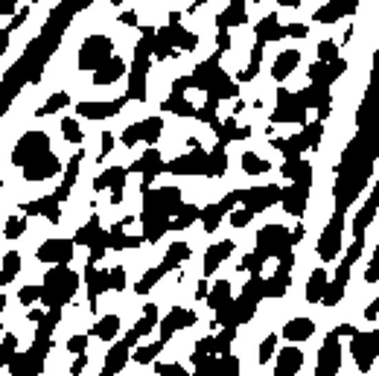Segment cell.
<instances>
[{
    "instance_id": "1",
    "label": "cell",
    "mask_w": 379,
    "mask_h": 376,
    "mask_svg": "<svg viewBox=\"0 0 379 376\" xmlns=\"http://www.w3.org/2000/svg\"><path fill=\"white\" fill-rule=\"evenodd\" d=\"M44 283V295H41V307H67V303L76 298V292L82 289V274L70 269V263H56L44 272L41 277Z\"/></svg>"
},
{
    "instance_id": "2",
    "label": "cell",
    "mask_w": 379,
    "mask_h": 376,
    "mask_svg": "<svg viewBox=\"0 0 379 376\" xmlns=\"http://www.w3.org/2000/svg\"><path fill=\"white\" fill-rule=\"evenodd\" d=\"M114 38L111 35H102V32H94V35H88L82 44H79V53H76V67H79V74H85V76H91V74H96L108 58L114 56Z\"/></svg>"
},
{
    "instance_id": "3",
    "label": "cell",
    "mask_w": 379,
    "mask_h": 376,
    "mask_svg": "<svg viewBox=\"0 0 379 376\" xmlns=\"http://www.w3.org/2000/svg\"><path fill=\"white\" fill-rule=\"evenodd\" d=\"M345 222H347V213L333 208L329 219L324 222L321 230H318L315 254L321 263H336V257L341 254V245H345Z\"/></svg>"
},
{
    "instance_id": "4",
    "label": "cell",
    "mask_w": 379,
    "mask_h": 376,
    "mask_svg": "<svg viewBox=\"0 0 379 376\" xmlns=\"http://www.w3.org/2000/svg\"><path fill=\"white\" fill-rule=\"evenodd\" d=\"M47 152H53V143H50V135H47V131H41V129L23 131V135L15 140V146H12V166L23 169L27 164H32L35 157H41Z\"/></svg>"
},
{
    "instance_id": "5",
    "label": "cell",
    "mask_w": 379,
    "mask_h": 376,
    "mask_svg": "<svg viewBox=\"0 0 379 376\" xmlns=\"http://www.w3.org/2000/svg\"><path fill=\"white\" fill-rule=\"evenodd\" d=\"M341 359H345V347H341V335L336 330H327L318 347L315 359V373L312 376H336L341 373Z\"/></svg>"
},
{
    "instance_id": "6",
    "label": "cell",
    "mask_w": 379,
    "mask_h": 376,
    "mask_svg": "<svg viewBox=\"0 0 379 376\" xmlns=\"http://www.w3.org/2000/svg\"><path fill=\"white\" fill-rule=\"evenodd\" d=\"M350 356L356 359L359 373H373V362L379 359V333L373 330H356L350 335Z\"/></svg>"
},
{
    "instance_id": "7",
    "label": "cell",
    "mask_w": 379,
    "mask_h": 376,
    "mask_svg": "<svg viewBox=\"0 0 379 376\" xmlns=\"http://www.w3.org/2000/svg\"><path fill=\"white\" fill-rule=\"evenodd\" d=\"M76 239L73 236H47L39 248H35V260L41 265H56V263H73L76 257Z\"/></svg>"
},
{
    "instance_id": "8",
    "label": "cell",
    "mask_w": 379,
    "mask_h": 376,
    "mask_svg": "<svg viewBox=\"0 0 379 376\" xmlns=\"http://www.w3.org/2000/svg\"><path fill=\"white\" fill-rule=\"evenodd\" d=\"M21 175H23L27 184H44V181H53L56 175H65V164L56 152H47L41 157H35L32 164L23 166Z\"/></svg>"
},
{
    "instance_id": "9",
    "label": "cell",
    "mask_w": 379,
    "mask_h": 376,
    "mask_svg": "<svg viewBox=\"0 0 379 376\" xmlns=\"http://www.w3.org/2000/svg\"><path fill=\"white\" fill-rule=\"evenodd\" d=\"M301 65H303V53H301L298 41L286 38V41H283V50L277 53V58L272 62V67H268V76H272L277 85H283Z\"/></svg>"
},
{
    "instance_id": "10",
    "label": "cell",
    "mask_w": 379,
    "mask_h": 376,
    "mask_svg": "<svg viewBox=\"0 0 379 376\" xmlns=\"http://www.w3.org/2000/svg\"><path fill=\"white\" fill-rule=\"evenodd\" d=\"M310 196H312V184H301V181H289V187H283V199L280 208L292 219H303L310 213Z\"/></svg>"
},
{
    "instance_id": "11",
    "label": "cell",
    "mask_w": 379,
    "mask_h": 376,
    "mask_svg": "<svg viewBox=\"0 0 379 376\" xmlns=\"http://www.w3.org/2000/svg\"><path fill=\"white\" fill-rule=\"evenodd\" d=\"M234 251H237V239H234V236H222V239L210 242V245H207V251L202 254V274H204V277L219 274L222 263L234 257Z\"/></svg>"
},
{
    "instance_id": "12",
    "label": "cell",
    "mask_w": 379,
    "mask_h": 376,
    "mask_svg": "<svg viewBox=\"0 0 379 376\" xmlns=\"http://www.w3.org/2000/svg\"><path fill=\"white\" fill-rule=\"evenodd\" d=\"M303 362H307V350L289 342L286 347H280L277 353H274L272 373L274 376H298L303 371Z\"/></svg>"
},
{
    "instance_id": "13",
    "label": "cell",
    "mask_w": 379,
    "mask_h": 376,
    "mask_svg": "<svg viewBox=\"0 0 379 376\" xmlns=\"http://www.w3.org/2000/svg\"><path fill=\"white\" fill-rule=\"evenodd\" d=\"M315 333H318V321L312 318V315H292V318H286L283 327H280V335L292 344L310 342Z\"/></svg>"
},
{
    "instance_id": "14",
    "label": "cell",
    "mask_w": 379,
    "mask_h": 376,
    "mask_svg": "<svg viewBox=\"0 0 379 376\" xmlns=\"http://www.w3.org/2000/svg\"><path fill=\"white\" fill-rule=\"evenodd\" d=\"M129 76V62L123 56H111L108 62L96 70V74H91V82L96 85V88H114V85H120Z\"/></svg>"
},
{
    "instance_id": "15",
    "label": "cell",
    "mask_w": 379,
    "mask_h": 376,
    "mask_svg": "<svg viewBox=\"0 0 379 376\" xmlns=\"http://www.w3.org/2000/svg\"><path fill=\"white\" fill-rule=\"evenodd\" d=\"M129 362H131V344L126 342V338L111 342V347H108V353H105V362H102L100 376H117V373H123V371L129 368Z\"/></svg>"
},
{
    "instance_id": "16",
    "label": "cell",
    "mask_w": 379,
    "mask_h": 376,
    "mask_svg": "<svg viewBox=\"0 0 379 376\" xmlns=\"http://www.w3.org/2000/svg\"><path fill=\"white\" fill-rule=\"evenodd\" d=\"M327 283H329V272H327V263L315 265L310 272L307 283H303V300L310 303V307H321V298L327 292Z\"/></svg>"
},
{
    "instance_id": "17",
    "label": "cell",
    "mask_w": 379,
    "mask_h": 376,
    "mask_svg": "<svg viewBox=\"0 0 379 376\" xmlns=\"http://www.w3.org/2000/svg\"><path fill=\"white\" fill-rule=\"evenodd\" d=\"M129 173H131V169L123 166V164L105 166V169H100V173L94 175L91 190L94 192H111V187H117V184H129Z\"/></svg>"
},
{
    "instance_id": "18",
    "label": "cell",
    "mask_w": 379,
    "mask_h": 376,
    "mask_svg": "<svg viewBox=\"0 0 379 376\" xmlns=\"http://www.w3.org/2000/svg\"><path fill=\"white\" fill-rule=\"evenodd\" d=\"M120 330H123V315H120V312H102L100 318L88 327V333L94 338H102V342H108V344L117 342Z\"/></svg>"
},
{
    "instance_id": "19",
    "label": "cell",
    "mask_w": 379,
    "mask_h": 376,
    "mask_svg": "<svg viewBox=\"0 0 379 376\" xmlns=\"http://www.w3.org/2000/svg\"><path fill=\"white\" fill-rule=\"evenodd\" d=\"M190 257H195L193 254V245L187 239H175V242H169V245L164 248V260L158 263L161 265V269L169 274V272H175V269H181V265H184Z\"/></svg>"
},
{
    "instance_id": "20",
    "label": "cell",
    "mask_w": 379,
    "mask_h": 376,
    "mask_svg": "<svg viewBox=\"0 0 379 376\" xmlns=\"http://www.w3.org/2000/svg\"><path fill=\"white\" fill-rule=\"evenodd\" d=\"M234 295H237V289H234V283H230V277H219V274H216V280H213V286H210V292H207L204 303L216 312V309L228 307V303L234 300Z\"/></svg>"
},
{
    "instance_id": "21",
    "label": "cell",
    "mask_w": 379,
    "mask_h": 376,
    "mask_svg": "<svg viewBox=\"0 0 379 376\" xmlns=\"http://www.w3.org/2000/svg\"><path fill=\"white\" fill-rule=\"evenodd\" d=\"M230 169V157H228V146L225 143H216L207 152V166H204V178H225Z\"/></svg>"
},
{
    "instance_id": "22",
    "label": "cell",
    "mask_w": 379,
    "mask_h": 376,
    "mask_svg": "<svg viewBox=\"0 0 379 376\" xmlns=\"http://www.w3.org/2000/svg\"><path fill=\"white\" fill-rule=\"evenodd\" d=\"M239 169L246 173L248 178H263V175H268L274 169V164L268 161V157H263L260 152H254V149H246L239 155Z\"/></svg>"
},
{
    "instance_id": "23",
    "label": "cell",
    "mask_w": 379,
    "mask_h": 376,
    "mask_svg": "<svg viewBox=\"0 0 379 376\" xmlns=\"http://www.w3.org/2000/svg\"><path fill=\"white\" fill-rule=\"evenodd\" d=\"M292 280H295V277H292V272H289V269H280V265H277V269L266 277V298L283 300L286 292L292 289Z\"/></svg>"
},
{
    "instance_id": "24",
    "label": "cell",
    "mask_w": 379,
    "mask_h": 376,
    "mask_svg": "<svg viewBox=\"0 0 379 376\" xmlns=\"http://www.w3.org/2000/svg\"><path fill=\"white\" fill-rule=\"evenodd\" d=\"M140 131H143V146H158L164 140L166 131V117L164 114H146L140 120Z\"/></svg>"
},
{
    "instance_id": "25",
    "label": "cell",
    "mask_w": 379,
    "mask_h": 376,
    "mask_svg": "<svg viewBox=\"0 0 379 376\" xmlns=\"http://www.w3.org/2000/svg\"><path fill=\"white\" fill-rule=\"evenodd\" d=\"M298 96H301V102H303V105L315 111L318 105L333 102V88H329V85H321V82H310L303 91H298Z\"/></svg>"
},
{
    "instance_id": "26",
    "label": "cell",
    "mask_w": 379,
    "mask_h": 376,
    "mask_svg": "<svg viewBox=\"0 0 379 376\" xmlns=\"http://www.w3.org/2000/svg\"><path fill=\"white\" fill-rule=\"evenodd\" d=\"M195 222H202V204L199 201H184L181 210L173 216V230L181 234V230H190Z\"/></svg>"
},
{
    "instance_id": "27",
    "label": "cell",
    "mask_w": 379,
    "mask_h": 376,
    "mask_svg": "<svg viewBox=\"0 0 379 376\" xmlns=\"http://www.w3.org/2000/svg\"><path fill=\"white\" fill-rule=\"evenodd\" d=\"M164 347H166V342H152V344H146V342H140L138 347H131V362H138V365H143V368H152V362L164 353Z\"/></svg>"
},
{
    "instance_id": "28",
    "label": "cell",
    "mask_w": 379,
    "mask_h": 376,
    "mask_svg": "<svg viewBox=\"0 0 379 376\" xmlns=\"http://www.w3.org/2000/svg\"><path fill=\"white\" fill-rule=\"evenodd\" d=\"M277 344H280V333L268 330L260 342H257V362H260V365H272L274 353H277Z\"/></svg>"
},
{
    "instance_id": "29",
    "label": "cell",
    "mask_w": 379,
    "mask_h": 376,
    "mask_svg": "<svg viewBox=\"0 0 379 376\" xmlns=\"http://www.w3.org/2000/svg\"><path fill=\"white\" fill-rule=\"evenodd\" d=\"M58 129H62V140L65 143H73V146H85V129L76 117H62V123H58Z\"/></svg>"
},
{
    "instance_id": "30",
    "label": "cell",
    "mask_w": 379,
    "mask_h": 376,
    "mask_svg": "<svg viewBox=\"0 0 379 376\" xmlns=\"http://www.w3.org/2000/svg\"><path fill=\"white\" fill-rule=\"evenodd\" d=\"M67 105H70V93H67V91H56V93L47 96V102H44L41 108H35V117L44 120V117H50V114H58V111H62V108H67Z\"/></svg>"
},
{
    "instance_id": "31",
    "label": "cell",
    "mask_w": 379,
    "mask_h": 376,
    "mask_svg": "<svg viewBox=\"0 0 379 376\" xmlns=\"http://www.w3.org/2000/svg\"><path fill=\"white\" fill-rule=\"evenodd\" d=\"M21 254L18 251H6L3 254V272H0V283H3V289L9 283H15V277L21 274Z\"/></svg>"
},
{
    "instance_id": "32",
    "label": "cell",
    "mask_w": 379,
    "mask_h": 376,
    "mask_svg": "<svg viewBox=\"0 0 379 376\" xmlns=\"http://www.w3.org/2000/svg\"><path fill=\"white\" fill-rule=\"evenodd\" d=\"M27 228H30V216L23 213V216H6V222H3V236L9 242H15L21 239L23 234H27Z\"/></svg>"
},
{
    "instance_id": "33",
    "label": "cell",
    "mask_w": 379,
    "mask_h": 376,
    "mask_svg": "<svg viewBox=\"0 0 379 376\" xmlns=\"http://www.w3.org/2000/svg\"><path fill=\"white\" fill-rule=\"evenodd\" d=\"M254 219H257V213L248 208V204H242V208L237 204V208L228 213V225L234 228V230H246V228H248Z\"/></svg>"
},
{
    "instance_id": "34",
    "label": "cell",
    "mask_w": 379,
    "mask_h": 376,
    "mask_svg": "<svg viewBox=\"0 0 379 376\" xmlns=\"http://www.w3.org/2000/svg\"><path fill=\"white\" fill-rule=\"evenodd\" d=\"M94 342V335L85 330V333H73L67 342H65V350H67V356H76V353H88V347Z\"/></svg>"
},
{
    "instance_id": "35",
    "label": "cell",
    "mask_w": 379,
    "mask_h": 376,
    "mask_svg": "<svg viewBox=\"0 0 379 376\" xmlns=\"http://www.w3.org/2000/svg\"><path fill=\"white\" fill-rule=\"evenodd\" d=\"M341 56V44L336 38H324L315 44V58L318 62H333V58Z\"/></svg>"
},
{
    "instance_id": "36",
    "label": "cell",
    "mask_w": 379,
    "mask_h": 376,
    "mask_svg": "<svg viewBox=\"0 0 379 376\" xmlns=\"http://www.w3.org/2000/svg\"><path fill=\"white\" fill-rule=\"evenodd\" d=\"M345 295H347V286L345 283H338V280H329L327 283V292H324V298H321V307H338L341 300H345Z\"/></svg>"
},
{
    "instance_id": "37",
    "label": "cell",
    "mask_w": 379,
    "mask_h": 376,
    "mask_svg": "<svg viewBox=\"0 0 379 376\" xmlns=\"http://www.w3.org/2000/svg\"><path fill=\"white\" fill-rule=\"evenodd\" d=\"M41 295H44V283H27L21 286L18 303L21 307H32V303H41Z\"/></svg>"
},
{
    "instance_id": "38",
    "label": "cell",
    "mask_w": 379,
    "mask_h": 376,
    "mask_svg": "<svg viewBox=\"0 0 379 376\" xmlns=\"http://www.w3.org/2000/svg\"><path fill=\"white\" fill-rule=\"evenodd\" d=\"M108 272H111V292H126V289H129V277H131L126 265L117 263L114 269H108Z\"/></svg>"
},
{
    "instance_id": "39",
    "label": "cell",
    "mask_w": 379,
    "mask_h": 376,
    "mask_svg": "<svg viewBox=\"0 0 379 376\" xmlns=\"http://www.w3.org/2000/svg\"><path fill=\"white\" fill-rule=\"evenodd\" d=\"M117 23H123V27H129V30H138L143 21H140L138 9H126V12H120V15H117Z\"/></svg>"
},
{
    "instance_id": "40",
    "label": "cell",
    "mask_w": 379,
    "mask_h": 376,
    "mask_svg": "<svg viewBox=\"0 0 379 376\" xmlns=\"http://www.w3.org/2000/svg\"><path fill=\"white\" fill-rule=\"evenodd\" d=\"M286 30H289V38H292V41H303V38H310V23H303V21H292Z\"/></svg>"
},
{
    "instance_id": "41",
    "label": "cell",
    "mask_w": 379,
    "mask_h": 376,
    "mask_svg": "<svg viewBox=\"0 0 379 376\" xmlns=\"http://www.w3.org/2000/svg\"><path fill=\"white\" fill-rule=\"evenodd\" d=\"M216 50L219 53L234 50V35H230V30H216Z\"/></svg>"
},
{
    "instance_id": "42",
    "label": "cell",
    "mask_w": 379,
    "mask_h": 376,
    "mask_svg": "<svg viewBox=\"0 0 379 376\" xmlns=\"http://www.w3.org/2000/svg\"><path fill=\"white\" fill-rule=\"evenodd\" d=\"M27 18H30V6H21V9H18V15L12 18V21L6 23V27H9L12 32H18V30L23 27V21H27Z\"/></svg>"
},
{
    "instance_id": "43",
    "label": "cell",
    "mask_w": 379,
    "mask_h": 376,
    "mask_svg": "<svg viewBox=\"0 0 379 376\" xmlns=\"http://www.w3.org/2000/svg\"><path fill=\"white\" fill-rule=\"evenodd\" d=\"M15 9H18V0H0V15H3V21H6V18H9V21L15 18V15H18Z\"/></svg>"
},
{
    "instance_id": "44",
    "label": "cell",
    "mask_w": 379,
    "mask_h": 376,
    "mask_svg": "<svg viewBox=\"0 0 379 376\" xmlns=\"http://www.w3.org/2000/svg\"><path fill=\"white\" fill-rule=\"evenodd\" d=\"M9 44H12V30L3 27V30H0V53H3V56H6V50H9Z\"/></svg>"
},
{
    "instance_id": "45",
    "label": "cell",
    "mask_w": 379,
    "mask_h": 376,
    "mask_svg": "<svg viewBox=\"0 0 379 376\" xmlns=\"http://www.w3.org/2000/svg\"><path fill=\"white\" fill-rule=\"evenodd\" d=\"M44 315H47V307H41V309H30L27 307V321H32V324H39Z\"/></svg>"
},
{
    "instance_id": "46",
    "label": "cell",
    "mask_w": 379,
    "mask_h": 376,
    "mask_svg": "<svg viewBox=\"0 0 379 376\" xmlns=\"http://www.w3.org/2000/svg\"><path fill=\"white\" fill-rule=\"evenodd\" d=\"M303 0H277V6L280 9H301Z\"/></svg>"
},
{
    "instance_id": "47",
    "label": "cell",
    "mask_w": 379,
    "mask_h": 376,
    "mask_svg": "<svg viewBox=\"0 0 379 376\" xmlns=\"http://www.w3.org/2000/svg\"><path fill=\"white\" fill-rule=\"evenodd\" d=\"M371 265H376V269H379V239L373 242V248H371V260H368Z\"/></svg>"
},
{
    "instance_id": "48",
    "label": "cell",
    "mask_w": 379,
    "mask_h": 376,
    "mask_svg": "<svg viewBox=\"0 0 379 376\" xmlns=\"http://www.w3.org/2000/svg\"><path fill=\"white\" fill-rule=\"evenodd\" d=\"M108 3H111L114 9H120V6H123V3H129V0H108Z\"/></svg>"
},
{
    "instance_id": "49",
    "label": "cell",
    "mask_w": 379,
    "mask_h": 376,
    "mask_svg": "<svg viewBox=\"0 0 379 376\" xmlns=\"http://www.w3.org/2000/svg\"><path fill=\"white\" fill-rule=\"evenodd\" d=\"M193 3H195V6H207V3H210V0H193Z\"/></svg>"
},
{
    "instance_id": "50",
    "label": "cell",
    "mask_w": 379,
    "mask_h": 376,
    "mask_svg": "<svg viewBox=\"0 0 379 376\" xmlns=\"http://www.w3.org/2000/svg\"><path fill=\"white\" fill-rule=\"evenodd\" d=\"M248 3H263V0H248Z\"/></svg>"
}]
</instances>
